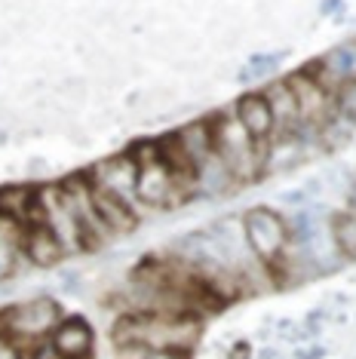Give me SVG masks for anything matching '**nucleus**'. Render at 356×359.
<instances>
[{"label": "nucleus", "mask_w": 356, "mask_h": 359, "mask_svg": "<svg viewBox=\"0 0 356 359\" xmlns=\"http://www.w3.org/2000/svg\"><path fill=\"white\" fill-rule=\"evenodd\" d=\"M86 178L93 182V187H102V191H111L117 197L129 200L135 206V178H139V163H135L129 154H114V157L99 160L93 169L86 172ZM139 209V206H135ZM142 215V212H139Z\"/></svg>", "instance_id": "10"}, {"label": "nucleus", "mask_w": 356, "mask_h": 359, "mask_svg": "<svg viewBox=\"0 0 356 359\" xmlns=\"http://www.w3.org/2000/svg\"><path fill=\"white\" fill-rule=\"evenodd\" d=\"M329 233L335 240L338 252L347 258V261H356V212L353 209H344V212H335L329 218Z\"/></svg>", "instance_id": "17"}, {"label": "nucleus", "mask_w": 356, "mask_h": 359, "mask_svg": "<svg viewBox=\"0 0 356 359\" xmlns=\"http://www.w3.org/2000/svg\"><path fill=\"white\" fill-rule=\"evenodd\" d=\"M37 203H40V209H43L46 227L55 233L62 249L68 252V255L83 252V233H80L77 215H74V209H71V200H68V194H64L62 182L37 187Z\"/></svg>", "instance_id": "7"}, {"label": "nucleus", "mask_w": 356, "mask_h": 359, "mask_svg": "<svg viewBox=\"0 0 356 359\" xmlns=\"http://www.w3.org/2000/svg\"><path fill=\"white\" fill-rule=\"evenodd\" d=\"M40 350H28L22 344H15L10 334L0 332V359H37Z\"/></svg>", "instance_id": "21"}, {"label": "nucleus", "mask_w": 356, "mask_h": 359, "mask_svg": "<svg viewBox=\"0 0 356 359\" xmlns=\"http://www.w3.org/2000/svg\"><path fill=\"white\" fill-rule=\"evenodd\" d=\"M62 187H64V194H68L71 209H74V215H77L80 233H83V252H102L108 243H114V233L104 227L99 212H95L93 182L86 178V172H77V175L64 178Z\"/></svg>", "instance_id": "6"}, {"label": "nucleus", "mask_w": 356, "mask_h": 359, "mask_svg": "<svg viewBox=\"0 0 356 359\" xmlns=\"http://www.w3.org/2000/svg\"><path fill=\"white\" fill-rule=\"evenodd\" d=\"M139 163V178H135V206L142 209H182L193 200L188 187H182L160 160L157 142H135L126 151Z\"/></svg>", "instance_id": "3"}, {"label": "nucleus", "mask_w": 356, "mask_h": 359, "mask_svg": "<svg viewBox=\"0 0 356 359\" xmlns=\"http://www.w3.org/2000/svg\"><path fill=\"white\" fill-rule=\"evenodd\" d=\"M37 203V187L31 184H10V187H0V215L13 218L25 227L28 222V212L34 209Z\"/></svg>", "instance_id": "16"}, {"label": "nucleus", "mask_w": 356, "mask_h": 359, "mask_svg": "<svg viewBox=\"0 0 356 359\" xmlns=\"http://www.w3.org/2000/svg\"><path fill=\"white\" fill-rule=\"evenodd\" d=\"M252 359H286V353H282L280 347H273V344H267L264 350H258V353Z\"/></svg>", "instance_id": "23"}, {"label": "nucleus", "mask_w": 356, "mask_h": 359, "mask_svg": "<svg viewBox=\"0 0 356 359\" xmlns=\"http://www.w3.org/2000/svg\"><path fill=\"white\" fill-rule=\"evenodd\" d=\"M331 104H335V117H341L356 126V74L347 77L344 83L331 93Z\"/></svg>", "instance_id": "18"}, {"label": "nucleus", "mask_w": 356, "mask_h": 359, "mask_svg": "<svg viewBox=\"0 0 356 359\" xmlns=\"http://www.w3.org/2000/svg\"><path fill=\"white\" fill-rule=\"evenodd\" d=\"M233 114H237L240 126L249 133V138L258 144L271 142L273 138V114H271V104L264 102L261 93H246L240 95L237 102L231 104Z\"/></svg>", "instance_id": "14"}, {"label": "nucleus", "mask_w": 356, "mask_h": 359, "mask_svg": "<svg viewBox=\"0 0 356 359\" xmlns=\"http://www.w3.org/2000/svg\"><path fill=\"white\" fill-rule=\"evenodd\" d=\"M203 320L200 316H175V313H120L111 325L114 347H144L166 350V353H193Z\"/></svg>", "instance_id": "1"}, {"label": "nucleus", "mask_w": 356, "mask_h": 359, "mask_svg": "<svg viewBox=\"0 0 356 359\" xmlns=\"http://www.w3.org/2000/svg\"><path fill=\"white\" fill-rule=\"evenodd\" d=\"M261 95H264V102L271 104V114H273V138H286V135L301 133V114H298V102L286 83V77L271 80Z\"/></svg>", "instance_id": "12"}, {"label": "nucleus", "mask_w": 356, "mask_h": 359, "mask_svg": "<svg viewBox=\"0 0 356 359\" xmlns=\"http://www.w3.org/2000/svg\"><path fill=\"white\" fill-rule=\"evenodd\" d=\"M22 255L31 267H55L68 258V252L62 249V243L55 240V233L46 224H28L22 231Z\"/></svg>", "instance_id": "13"}, {"label": "nucleus", "mask_w": 356, "mask_h": 359, "mask_svg": "<svg viewBox=\"0 0 356 359\" xmlns=\"http://www.w3.org/2000/svg\"><path fill=\"white\" fill-rule=\"evenodd\" d=\"M59 323L62 310L50 295H34L0 310V332L28 350H43Z\"/></svg>", "instance_id": "4"}, {"label": "nucleus", "mask_w": 356, "mask_h": 359, "mask_svg": "<svg viewBox=\"0 0 356 359\" xmlns=\"http://www.w3.org/2000/svg\"><path fill=\"white\" fill-rule=\"evenodd\" d=\"M209 135H212V151L224 160L231 175L246 187L264 175V157H267V142L258 144L249 138V133L240 126L233 108L215 111L206 117Z\"/></svg>", "instance_id": "2"}, {"label": "nucleus", "mask_w": 356, "mask_h": 359, "mask_svg": "<svg viewBox=\"0 0 356 359\" xmlns=\"http://www.w3.org/2000/svg\"><path fill=\"white\" fill-rule=\"evenodd\" d=\"M93 203H95V212H99L104 227L114 233V240L139 231L142 215L129 200L117 197V194H111V191H102V187H93Z\"/></svg>", "instance_id": "11"}, {"label": "nucleus", "mask_w": 356, "mask_h": 359, "mask_svg": "<svg viewBox=\"0 0 356 359\" xmlns=\"http://www.w3.org/2000/svg\"><path fill=\"white\" fill-rule=\"evenodd\" d=\"M117 359H191L188 353H166V350H144V347H114Z\"/></svg>", "instance_id": "20"}, {"label": "nucleus", "mask_w": 356, "mask_h": 359, "mask_svg": "<svg viewBox=\"0 0 356 359\" xmlns=\"http://www.w3.org/2000/svg\"><path fill=\"white\" fill-rule=\"evenodd\" d=\"M46 350L59 359H93L95 356V329L86 316H62L53 329Z\"/></svg>", "instance_id": "9"}, {"label": "nucleus", "mask_w": 356, "mask_h": 359, "mask_svg": "<svg viewBox=\"0 0 356 359\" xmlns=\"http://www.w3.org/2000/svg\"><path fill=\"white\" fill-rule=\"evenodd\" d=\"M347 200H350V209L356 212V172H353V178H350V191H347Z\"/></svg>", "instance_id": "24"}, {"label": "nucleus", "mask_w": 356, "mask_h": 359, "mask_svg": "<svg viewBox=\"0 0 356 359\" xmlns=\"http://www.w3.org/2000/svg\"><path fill=\"white\" fill-rule=\"evenodd\" d=\"M286 59V53H264V55H252L249 68L240 74V80H252V77H271L280 68V62Z\"/></svg>", "instance_id": "19"}, {"label": "nucleus", "mask_w": 356, "mask_h": 359, "mask_svg": "<svg viewBox=\"0 0 356 359\" xmlns=\"http://www.w3.org/2000/svg\"><path fill=\"white\" fill-rule=\"evenodd\" d=\"M242 231H246V243L252 249V255L267 267L289 246L286 215H280L271 206H252L242 212Z\"/></svg>", "instance_id": "5"}, {"label": "nucleus", "mask_w": 356, "mask_h": 359, "mask_svg": "<svg viewBox=\"0 0 356 359\" xmlns=\"http://www.w3.org/2000/svg\"><path fill=\"white\" fill-rule=\"evenodd\" d=\"M289 89H292L295 102H298V114H301V129H313L320 133L322 126L335 117V104H331V95L322 89L317 80L304 71H295V74L286 77Z\"/></svg>", "instance_id": "8"}, {"label": "nucleus", "mask_w": 356, "mask_h": 359, "mask_svg": "<svg viewBox=\"0 0 356 359\" xmlns=\"http://www.w3.org/2000/svg\"><path fill=\"white\" fill-rule=\"evenodd\" d=\"M22 231L19 222L0 215V283L19 273V264H28L22 255Z\"/></svg>", "instance_id": "15"}, {"label": "nucleus", "mask_w": 356, "mask_h": 359, "mask_svg": "<svg viewBox=\"0 0 356 359\" xmlns=\"http://www.w3.org/2000/svg\"><path fill=\"white\" fill-rule=\"evenodd\" d=\"M255 353H252V344L249 341H233V347H231V353H228V359H252Z\"/></svg>", "instance_id": "22"}]
</instances>
